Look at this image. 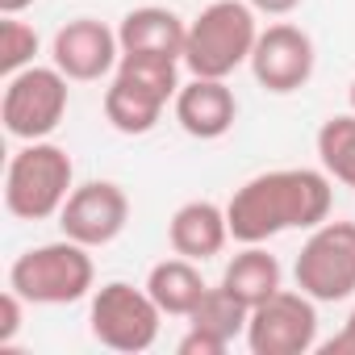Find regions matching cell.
Returning a JSON list of instances; mask_svg holds the SVG:
<instances>
[{"instance_id":"7a4b0ae2","label":"cell","mask_w":355,"mask_h":355,"mask_svg":"<svg viewBox=\"0 0 355 355\" xmlns=\"http://www.w3.org/2000/svg\"><path fill=\"white\" fill-rule=\"evenodd\" d=\"M180 92V59L167 55H121L109 88H105V121L117 134H150Z\"/></svg>"},{"instance_id":"e0dca14e","label":"cell","mask_w":355,"mask_h":355,"mask_svg":"<svg viewBox=\"0 0 355 355\" xmlns=\"http://www.w3.org/2000/svg\"><path fill=\"white\" fill-rule=\"evenodd\" d=\"M222 288L234 293L247 309H255L259 301H268L280 288V263H276V255H268L263 243H243V251L222 272Z\"/></svg>"},{"instance_id":"d4e9b609","label":"cell","mask_w":355,"mask_h":355,"mask_svg":"<svg viewBox=\"0 0 355 355\" xmlns=\"http://www.w3.org/2000/svg\"><path fill=\"white\" fill-rule=\"evenodd\" d=\"M34 5V0H0V13H5V17H17L21 9H30Z\"/></svg>"},{"instance_id":"d6986e66","label":"cell","mask_w":355,"mask_h":355,"mask_svg":"<svg viewBox=\"0 0 355 355\" xmlns=\"http://www.w3.org/2000/svg\"><path fill=\"white\" fill-rule=\"evenodd\" d=\"M247 322H251V309L234 293H226L222 284L218 288H205V297L189 313V326H197L205 334H218L222 343H234L239 334H247Z\"/></svg>"},{"instance_id":"603a6c76","label":"cell","mask_w":355,"mask_h":355,"mask_svg":"<svg viewBox=\"0 0 355 355\" xmlns=\"http://www.w3.org/2000/svg\"><path fill=\"white\" fill-rule=\"evenodd\" d=\"M322 355H355V309L347 313L343 330H338L334 338H326V343H322Z\"/></svg>"},{"instance_id":"2e32d148","label":"cell","mask_w":355,"mask_h":355,"mask_svg":"<svg viewBox=\"0 0 355 355\" xmlns=\"http://www.w3.org/2000/svg\"><path fill=\"white\" fill-rule=\"evenodd\" d=\"M205 280H201V268L184 255H171V259H159L146 276V293L155 297V305L163 309V318H189L197 309V301L205 297Z\"/></svg>"},{"instance_id":"30bf717a","label":"cell","mask_w":355,"mask_h":355,"mask_svg":"<svg viewBox=\"0 0 355 355\" xmlns=\"http://www.w3.org/2000/svg\"><path fill=\"white\" fill-rule=\"evenodd\" d=\"M313 63H318L313 38L301 26H293V21H276V26L259 30L255 51H251V76H255V84L268 88V92H276V96L301 92L313 80Z\"/></svg>"},{"instance_id":"7402d4cb","label":"cell","mask_w":355,"mask_h":355,"mask_svg":"<svg viewBox=\"0 0 355 355\" xmlns=\"http://www.w3.org/2000/svg\"><path fill=\"white\" fill-rule=\"evenodd\" d=\"M226 347L230 343H222L218 334H205V330H197V326H189V334L180 338V355H226Z\"/></svg>"},{"instance_id":"9a60e30c","label":"cell","mask_w":355,"mask_h":355,"mask_svg":"<svg viewBox=\"0 0 355 355\" xmlns=\"http://www.w3.org/2000/svg\"><path fill=\"white\" fill-rule=\"evenodd\" d=\"M117 38H121V55H167V59L184 63L189 26L163 5H142L121 17Z\"/></svg>"},{"instance_id":"3957f363","label":"cell","mask_w":355,"mask_h":355,"mask_svg":"<svg viewBox=\"0 0 355 355\" xmlns=\"http://www.w3.org/2000/svg\"><path fill=\"white\" fill-rule=\"evenodd\" d=\"M255 38H259V21L247 0H214L189 21L184 67L189 76L230 80L243 63H251Z\"/></svg>"},{"instance_id":"5b68a950","label":"cell","mask_w":355,"mask_h":355,"mask_svg":"<svg viewBox=\"0 0 355 355\" xmlns=\"http://www.w3.org/2000/svg\"><path fill=\"white\" fill-rule=\"evenodd\" d=\"M96 268L84 243L76 239H59V243H42L30 247L13 259L9 268V288L21 293L30 305H71L84 301L92 293Z\"/></svg>"},{"instance_id":"6da1fadb","label":"cell","mask_w":355,"mask_h":355,"mask_svg":"<svg viewBox=\"0 0 355 355\" xmlns=\"http://www.w3.org/2000/svg\"><path fill=\"white\" fill-rule=\"evenodd\" d=\"M334 189L330 175L313 167H276L259 171L226 205L234 243H268L284 230H313L330 218Z\"/></svg>"},{"instance_id":"ac0fdd59","label":"cell","mask_w":355,"mask_h":355,"mask_svg":"<svg viewBox=\"0 0 355 355\" xmlns=\"http://www.w3.org/2000/svg\"><path fill=\"white\" fill-rule=\"evenodd\" d=\"M318 159L330 180L355 189V113H334L318 130Z\"/></svg>"},{"instance_id":"277c9868","label":"cell","mask_w":355,"mask_h":355,"mask_svg":"<svg viewBox=\"0 0 355 355\" xmlns=\"http://www.w3.org/2000/svg\"><path fill=\"white\" fill-rule=\"evenodd\" d=\"M76 193L71 155L46 138L26 142L5 167V209L17 222H46L59 218L67 197Z\"/></svg>"},{"instance_id":"44dd1931","label":"cell","mask_w":355,"mask_h":355,"mask_svg":"<svg viewBox=\"0 0 355 355\" xmlns=\"http://www.w3.org/2000/svg\"><path fill=\"white\" fill-rule=\"evenodd\" d=\"M30 301L21 297V293H5L0 297V347H13V338H17V330H21V309H26Z\"/></svg>"},{"instance_id":"7c38bea8","label":"cell","mask_w":355,"mask_h":355,"mask_svg":"<svg viewBox=\"0 0 355 355\" xmlns=\"http://www.w3.org/2000/svg\"><path fill=\"white\" fill-rule=\"evenodd\" d=\"M51 63L67 80H76V84H92V80L117 71V63H121V38H117V30H109L96 17H76V21H67L55 34Z\"/></svg>"},{"instance_id":"5bb4252c","label":"cell","mask_w":355,"mask_h":355,"mask_svg":"<svg viewBox=\"0 0 355 355\" xmlns=\"http://www.w3.org/2000/svg\"><path fill=\"white\" fill-rule=\"evenodd\" d=\"M167 243L175 255H184L193 263H205L214 255H222V247L230 243V222L226 209L214 201H189L171 214L167 222Z\"/></svg>"},{"instance_id":"4fadbf2b","label":"cell","mask_w":355,"mask_h":355,"mask_svg":"<svg viewBox=\"0 0 355 355\" xmlns=\"http://www.w3.org/2000/svg\"><path fill=\"white\" fill-rule=\"evenodd\" d=\"M175 121L189 138H201V142H214L222 134H230L234 117H239V101L230 92L226 80H205V76H193L189 84H180L175 92Z\"/></svg>"},{"instance_id":"ffe728a7","label":"cell","mask_w":355,"mask_h":355,"mask_svg":"<svg viewBox=\"0 0 355 355\" xmlns=\"http://www.w3.org/2000/svg\"><path fill=\"white\" fill-rule=\"evenodd\" d=\"M34 55H38L34 26L17 21V17L0 21V71H5V80L17 76V71H26V67H34Z\"/></svg>"},{"instance_id":"8fae6325","label":"cell","mask_w":355,"mask_h":355,"mask_svg":"<svg viewBox=\"0 0 355 355\" xmlns=\"http://www.w3.org/2000/svg\"><path fill=\"white\" fill-rule=\"evenodd\" d=\"M130 222V197L121 184L113 180H88L76 184V193L67 197L63 214H59V230L76 243L92 247H109Z\"/></svg>"},{"instance_id":"8992f818","label":"cell","mask_w":355,"mask_h":355,"mask_svg":"<svg viewBox=\"0 0 355 355\" xmlns=\"http://www.w3.org/2000/svg\"><path fill=\"white\" fill-rule=\"evenodd\" d=\"M159 322H163V309L155 305L146 284L134 288L125 280H109L92 293L88 326H92V338L109 351H125V355L150 351L159 338Z\"/></svg>"},{"instance_id":"ba28073f","label":"cell","mask_w":355,"mask_h":355,"mask_svg":"<svg viewBox=\"0 0 355 355\" xmlns=\"http://www.w3.org/2000/svg\"><path fill=\"white\" fill-rule=\"evenodd\" d=\"M297 288L309 293L318 305L347 301L355 293V222H322L309 230L297 263Z\"/></svg>"},{"instance_id":"9c48e42d","label":"cell","mask_w":355,"mask_h":355,"mask_svg":"<svg viewBox=\"0 0 355 355\" xmlns=\"http://www.w3.org/2000/svg\"><path fill=\"white\" fill-rule=\"evenodd\" d=\"M251 355H305L318 347V301L309 293L276 288L251 309L247 322Z\"/></svg>"},{"instance_id":"cb8c5ba5","label":"cell","mask_w":355,"mask_h":355,"mask_svg":"<svg viewBox=\"0 0 355 355\" xmlns=\"http://www.w3.org/2000/svg\"><path fill=\"white\" fill-rule=\"evenodd\" d=\"M247 5H251L255 13H268V17H288L301 0H247Z\"/></svg>"},{"instance_id":"52a82bcc","label":"cell","mask_w":355,"mask_h":355,"mask_svg":"<svg viewBox=\"0 0 355 355\" xmlns=\"http://www.w3.org/2000/svg\"><path fill=\"white\" fill-rule=\"evenodd\" d=\"M67 76L51 63V67H26L17 76H9L5 84V101H0V121H5L9 138L17 142H38L51 138L59 130V121L67 117Z\"/></svg>"},{"instance_id":"484cf974","label":"cell","mask_w":355,"mask_h":355,"mask_svg":"<svg viewBox=\"0 0 355 355\" xmlns=\"http://www.w3.org/2000/svg\"><path fill=\"white\" fill-rule=\"evenodd\" d=\"M347 101H351V113H355V80H351V92H347Z\"/></svg>"}]
</instances>
